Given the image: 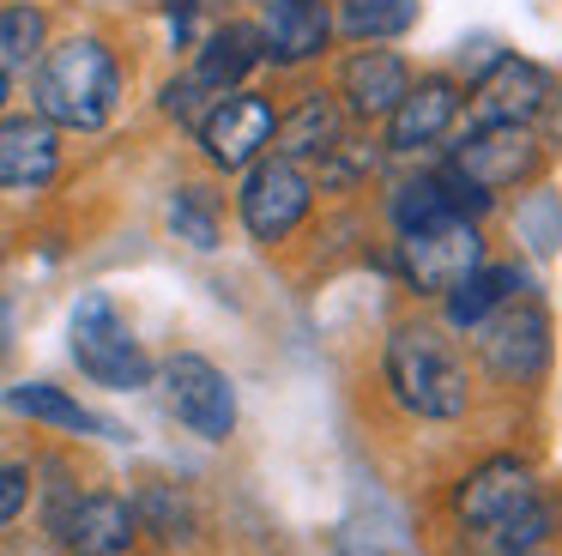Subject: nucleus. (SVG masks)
Wrapping results in <instances>:
<instances>
[{
	"label": "nucleus",
	"instance_id": "1",
	"mask_svg": "<svg viewBox=\"0 0 562 556\" xmlns=\"http://www.w3.org/2000/svg\"><path fill=\"white\" fill-rule=\"evenodd\" d=\"M37 115L49 127H103L122 103V67H115L110 43L98 36H67L61 48H43L37 60Z\"/></svg>",
	"mask_w": 562,
	"mask_h": 556
},
{
	"label": "nucleus",
	"instance_id": "2",
	"mask_svg": "<svg viewBox=\"0 0 562 556\" xmlns=\"http://www.w3.org/2000/svg\"><path fill=\"white\" fill-rule=\"evenodd\" d=\"M381 369H387L393 399L417 418H460L472 405V375H465L460 351L429 326H412V321L393 326Z\"/></svg>",
	"mask_w": 562,
	"mask_h": 556
},
{
	"label": "nucleus",
	"instance_id": "3",
	"mask_svg": "<svg viewBox=\"0 0 562 556\" xmlns=\"http://www.w3.org/2000/svg\"><path fill=\"white\" fill-rule=\"evenodd\" d=\"M67 338H74V363H79V369H86L98 387L134 393V387H146V381H151V357L139 351L134 326L122 321V309H115V302L103 297V290L79 297Z\"/></svg>",
	"mask_w": 562,
	"mask_h": 556
},
{
	"label": "nucleus",
	"instance_id": "4",
	"mask_svg": "<svg viewBox=\"0 0 562 556\" xmlns=\"http://www.w3.org/2000/svg\"><path fill=\"white\" fill-rule=\"evenodd\" d=\"M477 266H484V236H477L472 218H441V224H424V230H405L400 236V273L424 297H448Z\"/></svg>",
	"mask_w": 562,
	"mask_h": 556
},
{
	"label": "nucleus",
	"instance_id": "5",
	"mask_svg": "<svg viewBox=\"0 0 562 556\" xmlns=\"http://www.w3.org/2000/svg\"><path fill=\"white\" fill-rule=\"evenodd\" d=\"M164 405H170V418L188 423L200 442H224V435L236 430V387H231V375H224L218 363L194 357V351H182V357L164 363Z\"/></svg>",
	"mask_w": 562,
	"mask_h": 556
},
{
	"label": "nucleus",
	"instance_id": "6",
	"mask_svg": "<svg viewBox=\"0 0 562 556\" xmlns=\"http://www.w3.org/2000/svg\"><path fill=\"white\" fill-rule=\"evenodd\" d=\"M477 333V357H484V369L496 375V381H538L550 363V321L544 309H532V302H502L490 321L472 326Z\"/></svg>",
	"mask_w": 562,
	"mask_h": 556
},
{
	"label": "nucleus",
	"instance_id": "7",
	"mask_svg": "<svg viewBox=\"0 0 562 556\" xmlns=\"http://www.w3.org/2000/svg\"><path fill=\"white\" fill-rule=\"evenodd\" d=\"M308 200H315V181H308L291 157L248 164V181H243V193H236L243 224H248V236H255V242H284L308 218Z\"/></svg>",
	"mask_w": 562,
	"mask_h": 556
},
{
	"label": "nucleus",
	"instance_id": "8",
	"mask_svg": "<svg viewBox=\"0 0 562 556\" xmlns=\"http://www.w3.org/2000/svg\"><path fill=\"white\" fill-rule=\"evenodd\" d=\"M49 532L67 556H122L139 538V514L134 502L98 490V496H67L49 514Z\"/></svg>",
	"mask_w": 562,
	"mask_h": 556
},
{
	"label": "nucleus",
	"instance_id": "9",
	"mask_svg": "<svg viewBox=\"0 0 562 556\" xmlns=\"http://www.w3.org/2000/svg\"><path fill=\"white\" fill-rule=\"evenodd\" d=\"M272 103L260 91H231L200 115V152L218 169H248L272 140Z\"/></svg>",
	"mask_w": 562,
	"mask_h": 556
},
{
	"label": "nucleus",
	"instance_id": "10",
	"mask_svg": "<svg viewBox=\"0 0 562 556\" xmlns=\"http://www.w3.org/2000/svg\"><path fill=\"white\" fill-rule=\"evenodd\" d=\"M448 164L460 169L465 181H477L484 193H502V188H514V181L538 176V140L526 127H508V121H484Z\"/></svg>",
	"mask_w": 562,
	"mask_h": 556
},
{
	"label": "nucleus",
	"instance_id": "11",
	"mask_svg": "<svg viewBox=\"0 0 562 556\" xmlns=\"http://www.w3.org/2000/svg\"><path fill=\"white\" fill-rule=\"evenodd\" d=\"M460 115V85L453 79H417L405 85V97L387 109V152H424Z\"/></svg>",
	"mask_w": 562,
	"mask_h": 556
},
{
	"label": "nucleus",
	"instance_id": "12",
	"mask_svg": "<svg viewBox=\"0 0 562 556\" xmlns=\"http://www.w3.org/2000/svg\"><path fill=\"white\" fill-rule=\"evenodd\" d=\"M532 490H538L532 466L514 459V454H502V459H484L477 471H465V478H460V490H453V514L472 520V526H496V520L514 514Z\"/></svg>",
	"mask_w": 562,
	"mask_h": 556
},
{
	"label": "nucleus",
	"instance_id": "13",
	"mask_svg": "<svg viewBox=\"0 0 562 556\" xmlns=\"http://www.w3.org/2000/svg\"><path fill=\"white\" fill-rule=\"evenodd\" d=\"M61 169V140L43 115L0 121V188H49Z\"/></svg>",
	"mask_w": 562,
	"mask_h": 556
},
{
	"label": "nucleus",
	"instance_id": "14",
	"mask_svg": "<svg viewBox=\"0 0 562 556\" xmlns=\"http://www.w3.org/2000/svg\"><path fill=\"white\" fill-rule=\"evenodd\" d=\"M557 97V79L532 60H502L484 85H477V121H508V127H526L538 121Z\"/></svg>",
	"mask_w": 562,
	"mask_h": 556
},
{
	"label": "nucleus",
	"instance_id": "15",
	"mask_svg": "<svg viewBox=\"0 0 562 556\" xmlns=\"http://www.w3.org/2000/svg\"><path fill=\"white\" fill-rule=\"evenodd\" d=\"M405 85H412V67H405L393 48H357V55L345 60V73H339L345 109H351V115H363V121L387 115V109L405 97Z\"/></svg>",
	"mask_w": 562,
	"mask_h": 556
},
{
	"label": "nucleus",
	"instance_id": "16",
	"mask_svg": "<svg viewBox=\"0 0 562 556\" xmlns=\"http://www.w3.org/2000/svg\"><path fill=\"white\" fill-rule=\"evenodd\" d=\"M327 7L321 0H267V24H260V43L272 60H308L327 48Z\"/></svg>",
	"mask_w": 562,
	"mask_h": 556
},
{
	"label": "nucleus",
	"instance_id": "17",
	"mask_svg": "<svg viewBox=\"0 0 562 556\" xmlns=\"http://www.w3.org/2000/svg\"><path fill=\"white\" fill-rule=\"evenodd\" d=\"M260 60H267V43H260L255 24H224V31H212L206 48H200L194 79L212 85V91H224V85H243Z\"/></svg>",
	"mask_w": 562,
	"mask_h": 556
},
{
	"label": "nucleus",
	"instance_id": "18",
	"mask_svg": "<svg viewBox=\"0 0 562 556\" xmlns=\"http://www.w3.org/2000/svg\"><path fill=\"white\" fill-rule=\"evenodd\" d=\"M333 140H339V103L321 97V91H308L291 115L272 121V145H279V157H291V164L296 157H321Z\"/></svg>",
	"mask_w": 562,
	"mask_h": 556
},
{
	"label": "nucleus",
	"instance_id": "19",
	"mask_svg": "<svg viewBox=\"0 0 562 556\" xmlns=\"http://www.w3.org/2000/svg\"><path fill=\"white\" fill-rule=\"evenodd\" d=\"M514 290H520V273H514V266H477V273H465L460 285L448 290V326H465V333H472V326L490 321L502 302H514Z\"/></svg>",
	"mask_w": 562,
	"mask_h": 556
},
{
	"label": "nucleus",
	"instance_id": "20",
	"mask_svg": "<svg viewBox=\"0 0 562 556\" xmlns=\"http://www.w3.org/2000/svg\"><path fill=\"white\" fill-rule=\"evenodd\" d=\"M557 520H562V502L544 490H532L514 514H502L496 526H490V544H496V556H532L538 544L557 532Z\"/></svg>",
	"mask_w": 562,
	"mask_h": 556
},
{
	"label": "nucleus",
	"instance_id": "21",
	"mask_svg": "<svg viewBox=\"0 0 562 556\" xmlns=\"http://www.w3.org/2000/svg\"><path fill=\"white\" fill-rule=\"evenodd\" d=\"M7 405L13 411H25V418H37V423H55V430H74V435H98L103 423L91 418L79 399H67L61 387H49V381H25V387H13L7 393Z\"/></svg>",
	"mask_w": 562,
	"mask_h": 556
},
{
	"label": "nucleus",
	"instance_id": "22",
	"mask_svg": "<svg viewBox=\"0 0 562 556\" xmlns=\"http://www.w3.org/2000/svg\"><path fill=\"white\" fill-rule=\"evenodd\" d=\"M417 0H339V24L351 43H381V36L412 31Z\"/></svg>",
	"mask_w": 562,
	"mask_h": 556
},
{
	"label": "nucleus",
	"instance_id": "23",
	"mask_svg": "<svg viewBox=\"0 0 562 556\" xmlns=\"http://www.w3.org/2000/svg\"><path fill=\"white\" fill-rule=\"evenodd\" d=\"M49 43V19L37 7H0V73L37 67Z\"/></svg>",
	"mask_w": 562,
	"mask_h": 556
},
{
	"label": "nucleus",
	"instance_id": "24",
	"mask_svg": "<svg viewBox=\"0 0 562 556\" xmlns=\"http://www.w3.org/2000/svg\"><path fill=\"white\" fill-rule=\"evenodd\" d=\"M441 218H453V212H448V200H441L436 176L405 181V188L393 193V224H400V236L405 230H424V224H441Z\"/></svg>",
	"mask_w": 562,
	"mask_h": 556
},
{
	"label": "nucleus",
	"instance_id": "25",
	"mask_svg": "<svg viewBox=\"0 0 562 556\" xmlns=\"http://www.w3.org/2000/svg\"><path fill=\"white\" fill-rule=\"evenodd\" d=\"M170 224L182 242H194V248H218V212H212V200L200 188H182L170 200Z\"/></svg>",
	"mask_w": 562,
	"mask_h": 556
},
{
	"label": "nucleus",
	"instance_id": "26",
	"mask_svg": "<svg viewBox=\"0 0 562 556\" xmlns=\"http://www.w3.org/2000/svg\"><path fill=\"white\" fill-rule=\"evenodd\" d=\"M369 169H375V152L357 145V140H345V133L321 152V181H327V188H351V181L369 176Z\"/></svg>",
	"mask_w": 562,
	"mask_h": 556
},
{
	"label": "nucleus",
	"instance_id": "27",
	"mask_svg": "<svg viewBox=\"0 0 562 556\" xmlns=\"http://www.w3.org/2000/svg\"><path fill=\"white\" fill-rule=\"evenodd\" d=\"M146 520L158 538H188V508H182V496H170V483L146 490Z\"/></svg>",
	"mask_w": 562,
	"mask_h": 556
},
{
	"label": "nucleus",
	"instance_id": "28",
	"mask_svg": "<svg viewBox=\"0 0 562 556\" xmlns=\"http://www.w3.org/2000/svg\"><path fill=\"white\" fill-rule=\"evenodd\" d=\"M206 91H212V85H200L194 73H188V79H176L170 91H164V115L194 121V127H200V115H206Z\"/></svg>",
	"mask_w": 562,
	"mask_h": 556
},
{
	"label": "nucleus",
	"instance_id": "29",
	"mask_svg": "<svg viewBox=\"0 0 562 556\" xmlns=\"http://www.w3.org/2000/svg\"><path fill=\"white\" fill-rule=\"evenodd\" d=\"M25 502H31V471L25 466H0V526L25 514Z\"/></svg>",
	"mask_w": 562,
	"mask_h": 556
},
{
	"label": "nucleus",
	"instance_id": "30",
	"mask_svg": "<svg viewBox=\"0 0 562 556\" xmlns=\"http://www.w3.org/2000/svg\"><path fill=\"white\" fill-rule=\"evenodd\" d=\"M0 103H7V73H0Z\"/></svg>",
	"mask_w": 562,
	"mask_h": 556
},
{
	"label": "nucleus",
	"instance_id": "31",
	"mask_svg": "<svg viewBox=\"0 0 562 556\" xmlns=\"http://www.w3.org/2000/svg\"><path fill=\"white\" fill-rule=\"evenodd\" d=\"M0 260H7V248H0Z\"/></svg>",
	"mask_w": 562,
	"mask_h": 556
}]
</instances>
